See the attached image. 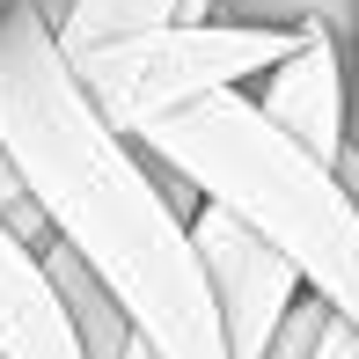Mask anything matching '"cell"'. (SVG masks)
Listing matches in <instances>:
<instances>
[{
	"label": "cell",
	"instance_id": "6da1fadb",
	"mask_svg": "<svg viewBox=\"0 0 359 359\" xmlns=\"http://www.w3.org/2000/svg\"><path fill=\"white\" fill-rule=\"evenodd\" d=\"M0 140L52 235L118 293L154 359H227L176 176L88 103L59 29L29 0L0 15Z\"/></svg>",
	"mask_w": 359,
	"mask_h": 359
},
{
	"label": "cell",
	"instance_id": "7a4b0ae2",
	"mask_svg": "<svg viewBox=\"0 0 359 359\" xmlns=\"http://www.w3.org/2000/svg\"><path fill=\"white\" fill-rule=\"evenodd\" d=\"M140 147L205 205H227L242 227H257L301 271V286L359 330V198L330 161H316L257 110L250 88L161 118L154 133H140Z\"/></svg>",
	"mask_w": 359,
	"mask_h": 359
},
{
	"label": "cell",
	"instance_id": "3957f363",
	"mask_svg": "<svg viewBox=\"0 0 359 359\" xmlns=\"http://www.w3.org/2000/svg\"><path fill=\"white\" fill-rule=\"evenodd\" d=\"M301 44V29H257V22H154L133 29V37L88 44V52H67L88 103L103 110L118 133H154L176 110H198L213 95L257 88L279 59Z\"/></svg>",
	"mask_w": 359,
	"mask_h": 359
},
{
	"label": "cell",
	"instance_id": "277c9868",
	"mask_svg": "<svg viewBox=\"0 0 359 359\" xmlns=\"http://www.w3.org/2000/svg\"><path fill=\"white\" fill-rule=\"evenodd\" d=\"M191 242H198V264H205V293H213L227 359H271L293 308L308 301L301 271L257 227H242L227 205H198L191 213Z\"/></svg>",
	"mask_w": 359,
	"mask_h": 359
},
{
	"label": "cell",
	"instance_id": "5b68a950",
	"mask_svg": "<svg viewBox=\"0 0 359 359\" xmlns=\"http://www.w3.org/2000/svg\"><path fill=\"white\" fill-rule=\"evenodd\" d=\"M257 110H264L279 133H293L316 161H345L352 154V103H359V81H352V44L337 29L308 22L301 44L257 81Z\"/></svg>",
	"mask_w": 359,
	"mask_h": 359
},
{
	"label": "cell",
	"instance_id": "8992f818",
	"mask_svg": "<svg viewBox=\"0 0 359 359\" xmlns=\"http://www.w3.org/2000/svg\"><path fill=\"white\" fill-rule=\"evenodd\" d=\"M0 359H88L44 257L0 220Z\"/></svg>",
	"mask_w": 359,
	"mask_h": 359
},
{
	"label": "cell",
	"instance_id": "52a82bcc",
	"mask_svg": "<svg viewBox=\"0 0 359 359\" xmlns=\"http://www.w3.org/2000/svg\"><path fill=\"white\" fill-rule=\"evenodd\" d=\"M44 271H52V286H59V301H67L74 337H81V352H88V359H125V352L140 345V330H133V316L118 308V293L95 279L67 242H52V250H44Z\"/></svg>",
	"mask_w": 359,
	"mask_h": 359
},
{
	"label": "cell",
	"instance_id": "ba28073f",
	"mask_svg": "<svg viewBox=\"0 0 359 359\" xmlns=\"http://www.w3.org/2000/svg\"><path fill=\"white\" fill-rule=\"evenodd\" d=\"M213 15H220V0H74L59 44L88 52V44L133 37V29H154V22H213Z\"/></svg>",
	"mask_w": 359,
	"mask_h": 359
},
{
	"label": "cell",
	"instance_id": "9c48e42d",
	"mask_svg": "<svg viewBox=\"0 0 359 359\" xmlns=\"http://www.w3.org/2000/svg\"><path fill=\"white\" fill-rule=\"evenodd\" d=\"M352 8L359 0H220L227 22H257V29H308V22H323L345 44H352Z\"/></svg>",
	"mask_w": 359,
	"mask_h": 359
},
{
	"label": "cell",
	"instance_id": "30bf717a",
	"mask_svg": "<svg viewBox=\"0 0 359 359\" xmlns=\"http://www.w3.org/2000/svg\"><path fill=\"white\" fill-rule=\"evenodd\" d=\"M323 323H330V308L308 293L301 308H293V323L279 330V345H271V359H316V337H323Z\"/></svg>",
	"mask_w": 359,
	"mask_h": 359
},
{
	"label": "cell",
	"instance_id": "8fae6325",
	"mask_svg": "<svg viewBox=\"0 0 359 359\" xmlns=\"http://www.w3.org/2000/svg\"><path fill=\"white\" fill-rule=\"evenodd\" d=\"M316 359H359V330L345 316H330L323 323V337H316Z\"/></svg>",
	"mask_w": 359,
	"mask_h": 359
},
{
	"label": "cell",
	"instance_id": "7c38bea8",
	"mask_svg": "<svg viewBox=\"0 0 359 359\" xmlns=\"http://www.w3.org/2000/svg\"><path fill=\"white\" fill-rule=\"evenodd\" d=\"M352 81H359V8H352Z\"/></svg>",
	"mask_w": 359,
	"mask_h": 359
},
{
	"label": "cell",
	"instance_id": "4fadbf2b",
	"mask_svg": "<svg viewBox=\"0 0 359 359\" xmlns=\"http://www.w3.org/2000/svg\"><path fill=\"white\" fill-rule=\"evenodd\" d=\"M125 359H154V345H147V337H140V345H133V352H125Z\"/></svg>",
	"mask_w": 359,
	"mask_h": 359
},
{
	"label": "cell",
	"instance_id": "5bb4252c",
	"mask_svg": "<svg viewBox=\"0 0 359 359\" xmlns=\"http://www.w3.org/2000/svg\"><path fill=\"white\" fill-rule=\"evenodd\" d=\"M8 8H15V0H0V15H8Z\"/></svg>",
	"mask_w": 359,
	"mask_h": 359
}]
</instances>
